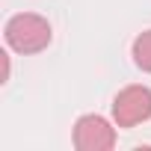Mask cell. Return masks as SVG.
<instances>
[{
	"label": "cell",
	"instance_id": "1",
	"mask_svg": "<svg viewBox=\"0 0 151 151\" xmlns=\"http://www.w3.org/2000/svg\"><path fill=\"white\" fill-rule=\"evenodd\" d=\"M6 45L18 53H39L50 45L53 33H50V24L42 18V15H33V12H21V15H12L6 21Z\"/></svg>",
	"mask_w": 151,
	"mask_h": 151
},
{
	"label": "cell",
	"instance_id": "2",
	"mask_svg": "<svg viewBox=\"0 0 151 151\" xmlns=\"http://www.w3.org/2000/svg\"><path fill=\"white\" fill-rule=\"evenodd\" d=\"M113 119L119 127H136L151 119V89L148 86H124L113 98Z\"/></svg>",
	"mask_w": 151,
	"mask_h": 151
},
{
	"label": "cell",
	"instance_id": "3",
	"mask_svg": "<svg viewBox=\"0 0 151 151\" xmlns=\"http://www.w3.org/2000/svg\"><path fill=\"white\" fill-rule=\"evenodd\" d=\"M74 145L80 151H110L116 145V127L104 116H80L74 124Z\"/></svg>",
	"mask_w": 151,
	"mask_h": 151
},
{
	"label": "cell",
	"instance_id": "4",
	"mask_svg": "<svg viewBox=\"0 0 151 151\" xmlns=\"http://www.w3.org/2000/svg\"><path fill=\"white\" fill-rule=\"evenodd\" d=\"M133 62L151 74V30H145L133 39Z\"/></svg>",
	"mask_w": 151,
	"mask_h": 151
}]
</instances>
